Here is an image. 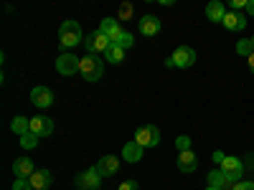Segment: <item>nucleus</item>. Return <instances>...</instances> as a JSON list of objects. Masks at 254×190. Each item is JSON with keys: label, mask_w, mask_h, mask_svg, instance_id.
<instances>
[{"label": "nucleus", "mask_w": 254, "mask_h": 190, "mask_svg": "<svg viewBox=\"0 0 254 190\" xmlns=\"http://www.w3.org/2000/svg\"><path fill=\"white\" fill-rule=\"evenodd\" d=\"M59 44L64 48H74V46L84 44V33H81V26L76 20H64L59 26Z\"/></svg>", "instance_id": "obj_1"}, {"label": "nucleus", "mask_w": 254, "mask_h": 190, "mask_svg": "<svg viewBox=\"0 0 254 190\" xmlns=\"http://www.w3.org/2000/svg\"><path fill=\"white\" fill-rule=\"evenodd\" d=\"M79 74H81V79L84 81H99L102 79V74H104V61H99V56H92V53H87L81 58V63H79Z\"/></svg>", "instance_id": "obj_2"}, {"label": "nucleus", "mask_w": 254, "mask_h": 190, "mask_svg": "<svg viewBox=\"0 0 254 190\" xmlns=\"http://www.w3.org/2000/svg\"><path fill=\"white\" fill-rule=\"evenodd\" d=\"M135 142L140 147H158L160 144V130L155 124H142L135 132Z\"/></svg>", "instance_id": "obj_3"}, {"label": "nucleus", "mask_w": 254, "mask_h": 190, "mask_svg": "<svg viewBox=\"0 0 254 190\" xmlns=\"http://www.w3.org/2000/svg\"><path fill=\"white\" fill-rule=\"evenodd\" d=\"M219 170L224 173V178H226V183H239V178H242V173H244V165L239 162V157H229L226 155V160L221 162V167Z\"/></svg>", "instance_id": "obj_4"}, {"label": "nucleus", "mask_w": 254, "mask_h": 190, "mask_svg": "<svg viewBox=\"0 0 254 190\" xmlns=\"http://www.w3.org/2000/svg\"><path fill=\"white\" fill-rule=\"evenodd\" d=\"M171 61H173V66H178V69H190L196 63V51L190 48V46H178L173 51Z\"/></svg>", "instance_id": "obj_5"}, {"label": "nucleus", "mask_w": 254, "mask_h": 190, "mask_svg": "<svg viewBox=\"0 0 254 190\" xmlns=\"http://www.w3.org/2000/svg\"><path fill=\"white\" fill-rule=\"evenodd\" d=\"M84 46H87V51L92 53V56H99V53H104L110 46H112V41L104 36V33H99V31H94L87 41H84Z\"/></svg>", "instance_id": "obj_6"}, {"label": "nucleus", "mask_w": 254, "mask_h": 190, "mask_svg": "<svg viewBox=\"0 0 254 190\" xmlns=\"http://www.w3.org/2000/svg\"><path fill=\"white\" fill-rule=\"evenodd\" d=\"M79 63H81V58H76L74 53H61L56 58V71L61 76H71V74L79 71Z\"/></svg>", "instance_id": "obj_7"}, {"label": "nucleus", "mask_w": 254, "mask_h": 190, "mask_svg": "<svg viewBox=\"0 0 254 190\" xmlns=\"http://www.w3.org/2000/svg\"><path fill=\"white\" fill-rule=\"evenodd\" d=\"M31 101H33V107H41V109H46L54 104V92L49 87H33L31 89Z\"/></svg>", "instance_id": "obj_8"}, {"label": "nucleus", "mask_w": 254, "mask_h": 190, "mask_svg": "<svg viewBox=\"0 0 254 190\" xmlns=\"http://www.w3.org/2000/svg\"><path fill=\"white\" fill-rule=\"evenodd\" d=\"M99 180H102L99 170H97V167H89V170H84V173L76 178V185H79L81 190H97V188H99Z\"/></svg>", "instance_id": "obj_9"}, {"label": "nucleus", "mask_w": 254, "mask_h": 190, "mask_svg": "<svg viewBox=\"0 0 254 190\" xmlns=\"http://www.w3.org/2000/svg\"><path fill=\"white\" fill-rule=\"evenodd\" d=\"M31 132H33L36 137H49V135H54V119H49V117H33V119H31Z\"/></svg>", "instance_id": "obj_10"}, {"label": "nucleus", "mask_w": 254, "mask_h": 190, "mask_svg": "<svg viewBox=\"0 0 254 190\" xmlns=\"http://www.w3.org/2000/svg\"><path fill=\"white\" fill-rule=\"evenodd\" d=\"M99 33H104V36H107L112 44H115V41L120 38V33H122L120 20H117V18H104L102 23H99Z\"/></svg>", "instance_id": "obj_11"}, {"label": "nucleus", "mask_w": 254, "mask_h": 190, "mask_svg": "<svg viewBox=\"0 0 254 190\" xmlns=\"http://www.w3.org/2000/svg\"><path fill=\"white\" fill-rule=\"evenodd\" d=\"M97 170H99L102 178H110V175H115V173L120 170V160H117L115 155H104V157L97 162Z\"/></svg>", "instance_id": "obj_12"}, {"label": "nucleus", "mask_w": 254, "mask_h": 190, "mask_svg": "<svg viewBox=\"0 0 254 190\" xmlns=\"http://www.w3.org/2000/svg\"><path fill=\"white\" fill-rule=\"evenodd\" d=\"M28 180H31L33 190H49L54 183V175H51V170H36Z\"/></svg>", "instance_id": "obj_13"}, {"label": "nucleus", "mask_w": 254, "mask_h": 190, "mask_svg": "<svg viewBox=\"0 0 254 190\" xmlns=\"http://www.w3.org/2000/svg\"><path fill=\"white\" fill-rule=\"evenodd\" d=\"M196 167H198V155H196L193 150L178 155V170H181V173H193Z\"/></svg>", "instance_id": "obj_14"}, {"label": "nucleus", "mask_w": 254, "mask_h": 190, "mask_svg": "<svg viewBox=\"0 0 254 190\" xmlns=\"http://www.w3.org/2000/svg\"><path fill=\"white\" fill-rule=\"evenodd\" d=\"M142 152H145V147H140V144L132 140V142H127V144L122 147V160H125V162H140V160H142Z\"/></svg>", "instance_id": "obj_15"}, {"label": "nucleus", "mask_w": 254, "mask_h": 190, "mask_svg": "<svg viewBox=\"0 0 254 190\" xmlns=\"http://www.w3.org/2000/svg\"><path fill=\"white\" fill-rule=\"evenodd\" d=\"M13 173H15V178H31L36 173V165L28 157H18L13 162Z\"/></svg>", "instance_id": "obj_16"}, {"label": "nucleus", "mask_w": 254, "mask_h": 190, "mask_svg": "<svg viewBox=\"0 0 254 190\" xmlns=\"http://www.w3.org/2000/svg\"><path fill=\"white\" fill-rule=\"evenodd\" d=\"M140 33L142 36H158L160 33V20L155 15H142L140 18Z\"/></svg>", "instance_id": "obj_17"}, {"label": "nucleus", "mask_w": 254, "mask_h": 190, "mask_svg": "<svg viewBox=\"0 0 254 190\" xmlns=\"http://www.w3.org/2000/svg\"><path fill=\"white\" fill-rule=\"evenodd\" d=\"M206 18L214 20V23H224V18H226L224 3H219V0H211V3L206 5Z\"/></svg>", "instance_id": "obj_18"}, {"label": "nucleus", "mask_w": 254, "mask_h": 190, "mask_svg": "<svg viewBox=\"0 0 254 190\" xmlns=\"http://www.w3.org/2000/svg\"><path fill=\"white\" fill-rule=\"evenodd\" d=\"M244 26H247V18H244V15H239V13H234V10L226 13V18H224V28H226V31H242Z\"/></svg>", "instance_id": "obj_19"}, {"label": "nucleus", "mask_w": 254, "mask_h": 190, "mask_svg": "<svg viewBox=\"0 0 254 190\" xmlns=\"http://www.w3.org/2000/svg\"><path fill=\"white\" fill-rule=\"evenodd\" d=\"M10 130H13L18 137L28 135V132H31V119H26V117H15V119L10 122Z\"/></svg>", "instance_id": "obj_20"}, {"label": "nucleus", "mask_w": 254, "mask_h": 190, "mask_svg": "<svg viewBox=\"0 0 254 190\" xmlns=\"http://www.w3.org/2000/svg\"><path fill=\"white\" fill-rule=\"evenodd\" d=\"M104 61H110V63H122L125 61V48H120V46H110L107 51H104Z\"/></svg>", "instance_id": "obj_21"}, {"label": "nucleus", "mask_w": 254, "mask_h": 190, "mask_svg": "<svg viewBox=\"0 0 254 190\" xmlns=\"http://www.w3.org/2000/svg\"><path fill=\"white\" fill-rule=\"evenodd\" d=\"M208 185H211V188H216V190H221V188L226 185L224 173H221V170H211V173H208Z\"/></svg>", "instance_id": "obj_22"}, {"label": "nucleus", "mask_w": 254, "mask_h": 190, "mask_svg": "<svg viewBox=\"0 0 254 190\" xmlns=\"http://www.w3.org/2000/svg\"><path fill=\"white\" fill-rule=\"evenodd\" d=\"M132 44H135V36H132L130 31H122L120 38L115 41V46H120V48H125V51H127V48H132Z\"/></svg>", "instance_id": "obj_23"}, {"label": "nucleus", "mask_w": 254, "mask_h": 190, "mask_svg": "<svg viewBox=\"0 0 254 190\" xmlns=\"http://www.w3.org/2000/svg\"><path fill=\"white\" fill-rule=\"evenodd\" d=\"M237 53H239V56H247V58L254 53V44H252V38H242V41H239V44H237Z\"/></svg>", "instance_id": "obj_24"}, {"label": "nucleus", "mask_w": 254, "mask_h": 190, "mask_svg": "<svg viewBox=\"0 0 254 190\" xmlns=\"http://www.w3.org/2000/svg\"><path fill=\"white\" fill-rule=\"evenodd\" d=\"M36 144H38V137H36L33 132H28V135L20 137V147H23V150H33Z\"/></svg>", "instance_id": "obj_25"}, {"label": "nucleus", "mask_w": 254, "mask_h": 190, "mask_svg": "<svg viewBox=\"0 0 254 190\" xmlns=\"http://www.w3.org/2000/svg\"><path fill=\"white\" fill-rule=\"evenodd\" d=\"M176 150H178V155L190 150V137H188V135H181V137H176Z\"/></svg>", "instance_id": "obj_26"}, {"label": "nucleus", "mask_w": 254, "mask_h": 190, "mask_svg": "<svg viewBox=\"0 0 254 190\" xmlns=\"http://www.w3.org/2000/svg\"><path fill=\"white\" fill-rule=\"evenodd\" d=\"M132 18V5L130 3H122L120 5V13H117V20H130Z\"/></svg>", "instance_id": "obj_27"}, {"label": "nucleus", "mask_w": 254, "mask_h": 190, "mask_svg": "<svg viewBox=\"0 0 254 190\" xmlns=\"http://www.w3.org/2000/svg\"><path fill=\"white\" fill-rule=\"evenodd\" d=\"M13 190H33V185H31V180H28V178H15Z\"/></svg>", "instance_id": "obj_28"}, {"label": "nucleus", "mask_w": 254, "mask_h": 190, "mask_svg": "<svg viewBox=\"0 0 254 190\" xmlns=\"http://www.w3.org/2000/svg\"><path fill=\"white\" fill-rule=\"evenodd\" d=\"M120 190H140V188H137V183H135V180H125V183L120 185Z\"/></svg>", "instance_id": "obj_29"}, {"label": "nucleus", "mask_w": 254, "mask_h": 190, "mask_svg": "<svg viewBox=\"0 0 254 190\" xmlns=\"http://www.w3.org/2000/svg\"><path fill=\"white\" fill-rule=\"evenodd\" d=\"M231 190H254V183H237Z\"/></svg>", "instance_id": "obj_30"}, {"label": "nucleus", "mask_w": 254, "mask_h": 190, "mask_svg": "<svg viewBox=\"0 0 254 190\" xmlns=\"http://www.w3.org/2000/svg\"><path fill=\"white\" fill-rule=\"evenodd\" d=\"M247 3L249 0H231V8H234V13H237L239 8H247Z\"/></svg>", "instance_id": "obj_31"}, {"label": "nucleus", "mask_w": 254, "mask_h": 190, "mask_svg": "<svg viewBox=\"0 0 254 190\" xmlns=\"http://www.w3.org/2000/svg\"><path fill=\"white\" fill-rule=\"evenodd\" d=\"M224 160H226V155H224L221 150H216V152H214V162H219V167H221V162H224Z\"/></svg>", "instance_id": "obj_32"}, {"label": "nucleus", "mask_w": 254, "mask_h": 190, "mask_svg": "<svg viewBox=\"0 0 254 190\" xmlns=\"http://www.w3.org/2000/svg\"><path fill=\"white\" fill-rule=\"evenodd\" d=\"M247 13L254 15V0H249V3H247Z\"/></svg>", "instance_id": "obj_33"}, {"label": "nucleus", "mask_w": 254, "mask_h": 190, "mask_svg": "<svg viewBox=\"0 0 254 190\" xmlns=\"http://www.w3.org/2000/svg\"><path fill=\"white\" fill-rule=\"evenodd\" d=\"M249 69H252V74H254V53L249 56Z\"/></svg>", "instance_id": "obj_34"}, {"label": "nucleus", "mask_w": 254, "mask_h": 190, "mask_svg": "<svg viewBox=\"0 0 254 190\" xmlns=\"http://www.w3.org/2000/svg\"><path fill=\"white\" fill-rule=\"evenodd\" d=\"M206 190H216V188H211V185H208V188H206Z\"/></svg>", "instance_id": "obj_35"}, {"label": "nucleus", "mask_w": 254, "mask_h": 190, "mask_svg": "<svg viewBox=\"0 0 254 190\" xmlns=\"http://www.w3.org/2000/svg\"><path fill=\"white\" fill-rule=\"evenodd\" d=\"M252 44H254V36H252Z\"/></svg>", "instance_id": "obj_36"}]
</instances>
